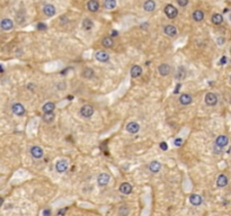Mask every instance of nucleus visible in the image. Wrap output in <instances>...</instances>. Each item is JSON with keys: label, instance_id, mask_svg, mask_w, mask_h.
Instances as JSON below:
<instances>
[{"label": "nucleus", "instance_id": "obj_1", "mask_svg": "<svg viewBox=\"0 0 231 216\" xmlns=\"http://www.w3.org/2000/svg\"><path fill=\"white\" fill-rule=\"evenodd\" d=\"M165 14H166V16L168 17V18L174 19V18H176V17H177L178 10L175 8L172 5H167L166 7H165Z\"/></svg>", "mask_w": 231, "mask_h": 216}, {"label": "nucleus", "instance_id": "obj_2", "mask_svg": "<svg viewBox=\"0 0 231 216\" xmlns=\"http://www.w3.org/2000/svg\"><path fill=\"white\" fill-rule=\"evenodd\" d=\"M93 114H94V107L90 105H85L81 107L80 109V115L85 118H89V117L93 116Z\"/></svg>", "mask_w": 231, "mask_h": 216}, {"label": "nucleus", "instance_id": "obj_3", "mask_svg": "<svg viewBox=\"0 0 231 216\" xmlns=\"http://www.w3.org/2000/svg\"><path fill=\"white\" fill-rule=\"evenodd\" d=\"M218 103V97L213 92H209L205 94V104L207 106H214Z\"/></svg>", "mask_w": 231, "mask_h": 216}, {"label": "nucleus", "instance_id": "obj_4", "mask_svg": "<svg viewBox=\"0 0 231 216\" xmlns=\"http://www.w3.org/2000/svg\"><path fill=\"white\" fill-rule=\"evenodd\" d=\"M11 111H13V113L15 114V115H17V116H23V115L25 114L24 106L19 103L14 104V105L11 106Z\"/></svg>", "mask_w": 231, "mask_h": 216}, {"label": "nucleus", "instance_id": "obj_5", "mask_svg": "<svg viewBox=\"0 0 231 216\" xmlns=\"http://www.w3.org/2000/svg\"><path fill=\"white\" fill-rule=\"evenodd\" d=\"M228 143H229V138H227L226 135H220V136H218L217 140H215V145L220 148L227 146L228 145Z\"/></svg>", "mask_w": 231, "mask_h": 216}, {"label": "nucleus", "instance_id": "obj_6", "mask_svg": "<svg viewBox=\"0 0 231 216\" xmlns=\"http://www.w3.org/2000/svg\"><path fill=\"white\" fill-rule=\"evenodd\" d=\"M31 154H32V157L34 158V159H41V158L43 157L44 151L42 150V148L36 145V146H33V148H31Z\"/></svg>", "mask_w": 231, "mask_h": 216}, {"label": "nucleus", "instance_id": "obj_7", "mask_svg": "<svg viewBox=\"0 0 231 216\" xmlns=\"http://www.w3.org/2000/svg\"><path fill=\"white\" fill-rule=\"evenodd\" d=\"M55 169H57L58 172L62 173L65 172L68 170V162L67 160H60L57 162V165H55Z\"/></svg>", "mask_w": 231, "mask_h": 216}, {"label": "nucleus", "instance_id": "obj_8", "mask_svg": "<svg viewBox=\"0 0 231 216\" xmlns=\"http://www.w3.org/2000/svg\"><path fill=\"white\" fill-rule=\"evenodd\" d=\"M110 177L107 175V173H102V175L98 176V179H97V182L99 186H106V185L110 182Z\"/></svg>", "mask_w": 231, "mask_h": 216}, {"label": "nucleus", "instance_id": "obj_9", "mask_svg": "<svg viewBox=\"0 0 231 216\" xmlns=\"http://www.w3.org/2000/svg\"><path fill=\"white\" fill-rule=\"evenodd\" d=\"M139 130H140V126L135 122H130L129 124L127 125V131L129 133H131V134H135V133L139 132Z\"/></svg>", "mask_w": 231, "mask_h": 216}, {"label": "nucleus", "instance_id": "obj_10", "mask_svg": "<svg viewBox=\"0 0 231 216\" xmlns=\"http://www.w3.org/2000/svg\"><path fill=\"white\" fill-rule=\"evenodd\" d=\"M87 9L89 11H92V13H95L99 9V3L97 0H89L88 3H87Z\"/></svg>", "mask_w": 231, "mask_h": 216}, {"label": "nucleus", "instance_id": "obj_11", "mask_svg": "<svg viewBox=\"0 0 231 216\" xmlns=\"http://www.w3.org/2000/svg\"><path fill=\"white\" fill-rule=\"evenodd\" d=\"M43 13L45 14V16L52 17L55 15V7L53 5H45L43 7Z\"/></svg>", "mask_w": 231, "mask_h": 216}, {"label": "nucleus", "instance_id": "obj_12", "mask_svg": "<svg viewBox=\"0 0 231 216\" xmlns=\"http://www.w3.org/2000/svg\"><path fill=\"white\" fill-rule=\"evenodd\" d=\"M95 57H96L97 61H100V62H107L108 60H110V55H108V53H106L105 51L97 52Z\"/></svg>", "mask_w": 231, "mask_h": 216}, {"label": "nucleus", "instance_id": "obj_13", "mask_svg": "<svg viewBox=\"0 0 231 216\" xmlns=\"http://www.w3.org/2000/svg\"><path fill=\"white\" fill-rule=\"evenodd\" d=\"M158 71H159V73H160V76L166 77V76H168V74L170 73L172 69H170V67L168 64H165V63H164V64H160V65H159Z\"/></svg>", "mask_w": 231, "mask_h": 216}, {"label": "nucleus", "instance_id": "obj_14", "mask_svg": "<svg viewBox=\"0 0 231 216\" xmlns=\"http://www.w3.org/2000/svg\"><path fill=\"white\" fill-rule=\"evenodd\" d=\"M164 30H165V34L170 36V37L176 36V34H177V30H176V27L174 25H167V26H165Z\"/></svg>", "mask_w": 231, "mask_h": 216}, {"label": "nucleus", "instance_id": "obj_15", "mask_svg": "<svg viewBox=\"0 0 231 216\" xmlns=\"http://www.w3.org/2000/svg\"><path fill=\"white\" fill-rule=\"evenodd\" d=\"M13 27L14 23L9 18H3L1 20V28H3V30H13Z\"/></svg>", "mask_w": 231, "mask_h": 216}, {"label": "nucleus", "instance_id": "obj_16", "mask_svg": "<svg viewBox=\"0 0 231 216\" xmlns=\"http://www.w3.org/2000/svg\"><path fill=\"white\" fill-rule=\"evenodd\" d=\"M202 197L200 196V195H196V194H193L189 196V202H191L192 205L194 206H199L202 204Z\"/></svg>", "mask_w": 231, "mask_h": 216}, {"label": "nucleus", "instance_id": "obj_17", "mask_svg": "<svg viewBox=\"0 0 231 216\" xmlns=\"http://www.w3.org/2000/svg\"><path fill=\"white\" fill-rule=\"evenodd\" d=\"M132 186L129 184V182H123V184L120 186V192H122L123 195H129L132 192Z\"/></svg>", "mask_w": 231, "mask_h": 216}, {"label": "nucleus", "instance_id": "obj_18", "mask_svg": "<svg viewBox=\"0 0 231 216\" xmlns=\"http://www.w3.org/2000/svg\"><path fill=\"white\" fill-rule=\"evenodd\" d=\"M217 185H218V187H220V188L226 187L227 185H228V177H227L226 175H220L218 178H217Z\"/></svg>", "mask_w": 231, "mask_h": 216}, {"label": "nucleus", "instance_id": "obj_19", "mask_svg": "<svg viewBox=\"0 0 231 216\" xmlns=\"http://www.w3.org/2000/svg\"><path fill=\"white\" fill-rule=\"evenodd\" d=\"M192 96L188 94H183L182 96L179 97V103L182 104V105L186 106V105H189V104L192 103Z\"/></svg>", "mask_w": 231, "mask_h": 216}, {"label": "nucleus", "instance_id": "obj_20", "mask_svg": "<svg viewBox=\"0 0 231 216\" xmlns=\"http://www.w3.org/2000/svg\"><path fill=\"white\" fill-rule=\"evenodd\" d=\"M143 8H144L145 11H148V13H151L156 9V3L153 1V0H147L143 5Z\"/></svg>", "mask_w": 231, "mask_h": 216}, {"label": "nucleus", "instance_id": "obj_21", "mask_svg": "<svg viewBox=\"0 0 231 216\" xmlns=\"http://www.w3.org/2000/svg\"><path fill=\"white\" fill-rule=\"evenodd\" d=\"M160 169H161V163L158 161H152L150 165H149V170H150L151 172L157 173L160 171Z\"/></svg>", "mask_w": 231, "mask_h": 216}, {"label": "nucleus", "instance_id": "obj_22", "mask_svg": "<svg viewBox=\"0 0 231 216\" xmlns=\"http://www.w3.org/2000/svg\"><path fill=\"white\" fill-rule=\"evenodd\" d=\"M131 77L132 78H138V77L141 76V73H142V69H141V67L140 65H133V67L131 68Z\"/></svg>", "mask_w": 231, "mask_h": 216}, {"label": "nucleus", "instance_id": "obj_23", "mask_svg": "<svg viewBox=\"0 0 231 216\" xmlns=\"http://www.w3.org/2000/svg\"><path fill=\"white\" fill-rule=\"evenodd\" d=\"M203 18H204V14H203L202 10H200V9H197V10H195L193 13V19L195 22H202Z\"/></svg>", "mask_w": 231, "mask_h": 216}, {"label": "nucleus", "instance_id": "obj_24", "mask_svg": "<svg viewBox=\"0 0 231 216\" xmlns=\"http://www.w3.org/2000/svg\"><path fill=\"white\" fill-rule=\"evenodd\" d=\"M82 27H83V30H93V27H94V23H93L92 19L85 18L82 22Z\"/></svg>", "mask_w": 231, "mask_h": 216}, {"label": "nucleus", "instance_id": "obj_25", "mask_svg": "<svg viewBox=\"0 0 231 216\" xmlns=\"http://www.w3.org/2000/svg\"><path fill=\"white\" fill-rule=\"evenodd\" d=\"M54 108H55V105H54L53 103H46L45 105L43 106V108H42V111H43L44 114H46V113H53Z\"/></svg>", "mask_w": 231, "mask_h": 216}, {"label": "nucleus", "instance_id": "obj_26", "mask_svg": "<svg viewBox=\"0 0 231 216\" xmlns=\"http://www.w3.org/2000/svg\"><path fill=\"white\" fill-rule=\"evenodd\" d=\"M104 7L107 10H112L116 7V0H105Z\"/></svg>", "mask_w": 231, "mask_h": 216}, {"label": "nucleus", "instance_id": "obj_27", "mask_svg": "<svg viewBox=\"0 0 231 216\" xmlns=\"http://www.w3.org/2000/svg\"><path fill=\"white\" fill-rule=\"evenodd\" d=\"M222 22H223V17L220 14H214L212 16V23L214 25H220L222 24Z\"/></svg>", "mask_w": 231, "mask_h": 216}, {"label": "nucleus", "instance_id": "obj_28", "mask_svg": "<svg viewBox=\"0 0 231 216\" xmlns=\"http://www.w3.org/2000/svg\"><path fill=\"white\" fill-rule=\"evenodd\" d=\"M82 77L86 79H90L94 77V70L93 69H90V68H86L85 70H83L82 72Z\"/></svg>", "mask_w": 231, "mask_h": 216}, {"label": "nucleus", "instance_id": "obj_29", "mask_svg": "<svg viewBox=\"0 0 231 216\" xmlns=\"http://www.w3.org/2000/svg\"><path fill=\"white\" fill-rule=\"evenodd\" d=\"M185 77H186L185 69H184V68H179L178 71H177V73H176V79H177L178 81H182Z\"/></svg>", "mask_w": 231, "mask_h": 216}, {"label": "nucleus", "instance_id": "obj_30", "mask_svg": "<svg viewBox=\"0 0 231 216\" xmlns=\"http://www.w3.org/2000/svg\"><path fill=\"white\" fill-rule=\"evenodd\" d=\"M102 44L105 46V47H113L114 45V40L112 37H105L104 40H103Z\"/></svg>", "mask_w": 231, "mask_h": 216}, {"label": "nucleus", "instance_id": "obj_31", "mask_svg": "<svg viewBox=\"0 0 231 216\" xmlns=\"http://www.w3.org/2000/svg\"><path fill=\"white\" fill-rule=\"evenodd\" d=\"M54 117L55 116H54L53 113H46V114H44L43 119L45 123H48V124H50V123H52V122L54 121Z\"/></svg>", "mask_w": 231, "mask_h": 216}, {"label": "nucleus", "instance_id": "obj_32", "mask_svg": "<svg viewBox=\"0 0 231 216\" xmlns=\"http://www.w3.org/2000/svg\"><path fill=\"white\" fill-rule=\"evenodd\" d=\"M129 213V209L127 208V206H122L120 208V211H118V214H121V215H124V214H127Z\"/></svg>", "mask_w": 231, "mask_h": 216}, {"label": "nucleus", "instance_id": "obj_33", "mask_svg": "<svg viewBox=\"0 0 231 216\" xmlns=\"http://www.w3.org/2000/svg\"><path fill=\"white\" fill-rule=\"evenodd\" d=\"M36 27H37V30H46V27H48V26H46L45 24H43V23H38L37 26H36Z\"/></svg>", "mask_w": 231, "mask_h": 216}, {"label": "nucleus", "instance_id": "obj_34", "mask_svg": "<svg viewBox=\"0 0 231 216\" xmlns=\"http://www.w3.org/2000/svg\"><path fill=\"white\" fill-rule=\"evenodd\" d=\"M178 5L180 6V7H185V6H187L188 3V0H177Z\"/></svg>", "mask_w": 231, "mask_h": 216}, {"label": "nucleus", "instance_id": "obj_35", "mask_svg": "<svg viewBox=\"0 0 231 216\" xmlns=\"http://www.w3.org/2000/svg\"><path fill=\"white\" fill-rule=\"evenodd\" d=\"M174 144L176 146H180L182 144H183V138H176V140H175V142H174Z\"/></svg>", "mask_w": 231, "mask_h": 216}, {"label": "nucleus", "instance_id": "obj_36", "mask_svg": "<svg viewBox=\"0 0 231 216\" xmlns=\"http://www.w3.org/2000/svg\"><path fill=\"white\" fill-rule=\"evenodd\" d=\"M24 15H23V16H20V15H17V23H18V24H23V23H24V20H25V18H24Z\"/></svg>", "mask_w": 231, "mask_h": 216}, {"label": "nucleus", "instance_id": "obj_37", "mask_svg": "<svg viewBox=\"0 0 231 216\" xmlns=\"http://www.w3.org/2000/svg\"><path fill=\"white\" fill-rule=\"evenodd\" d=\"M160 148L164 150V151H167V150H168V145H167L166 142H161V143H160Z\"/></svg>", "mask_w": 231, "mask_h": 216}, {"label": "nucleus", "instance_id": "obj_38", "mask_svg": "<svg viewBox=\"0 0 231 216\" xmlns=\"http://www.w3.org/2000/svg\"><path fill=\"white\" fill-rule=\"evenodd\" d=\"M180 88H182V84H177V86H176V88H175V90H174V94H178V92H179Z\"/></svg>", "mask_w": 231, "mask_h": 216}, {"label": "nucleus", "instance_id": "obj_39", "mask_svg": "<svg viewBox=\"0 0 231 216\" xmlns=\"http://www.w3.org/2000/svg\"><path fill=\"white\" fill-rule=\"evenodd\" d=\"M227 61H228V60H227V57H221V60H220V64H221V65L226 64Z\"/></svg>", "mask_w": 231, "mask_h": 216}, {"label": "nucleus", "instance_id": "obj_40", "mask_svg": "<svg viewBox=\"0 0 231 216\" xmlns=\"http://www.w3.org/2000/svg\"><path fill=\"white\" fill-rule=\"evenodd\" d=\"M65 212H67V208H65V209H60V211L58 212V215H65Z\"/></svg>", "mask_w": 231, "mask_h": 216}, {"label": "nucleus", "instance_id": "obj_41", "mask_svg": "<svg viewBox=\"0 0 231 216\" xmlns=\"http://www.w3.org/2000/svg\"><path fill=\"white\" fill-rule=\"evenodd\" d=\"M118 35V32L117 30H112V33H110V36H117Z\"/></svg>", "mask_w": 231, "mask_h": 216}, {"label": "nucleus", "instance_id": "obj_42", "mask_svg": "<svg viewBox=\"0 0 231 216\" xmlns=\"http://www.w3.org/2000/svg\"><path fill=\"white\" fill-rule=\"evenodd\" d=\"M43 215H51V211L50 209H45V211H43Z\"/></svg>", "mask_w": 231, "mask_h": 216}, {"label": "nucleus", "instance_id": "obj_43", "mask_svg": "<svg viewBox=\"0 0 231 216\" xmlns=\"http://www.w3.org/2000/svg\"><path fill=\"white\" fill-rule=\"evenodd\" d=\"M60 20H61V23H63V22H67V17H61V19H60Z\"/></svg>", "mask_w": 231, "mask_h": 216}, {"label": "nucleus", "instance_id": "obj_44", "mask_svg": "<svg viewBox=\"0 0 231 216\" xmlns=\"http://www.w3.org/2000/svg\"><path fill=\"white\" fill-rule=\"evenodd\" d=\"M230 105H231V98H230Z\"/></svg>", "mask_w": 231, "mask_h": 216}, {"label": "nucleus", "instance_id": "obj_45", "mask_svg": "<svg viewBox=\"0 0 231 216\" xmlns=\"http://www.w3.org/2000/svg\"><path fill=\"white\" fill-rule=\"evenodd\" d=\"M230 53H231V47H230Z\"/></svg>", "mask_w": 231, "mask_h": 216}, {"label": "nucleus", "instance_id": "obj_46", "mask_svg": "<svg viewBox=\"0 0 231 216\" xmlns=\"http://www.w3.org/2000/svg\"><path fill=\"white\" fill-rule=\"evenodd\" d=\"M230 81H231V76H230Z\"/></svg>", "mask_w": 231, "mask_h": 216}]
</instances>
